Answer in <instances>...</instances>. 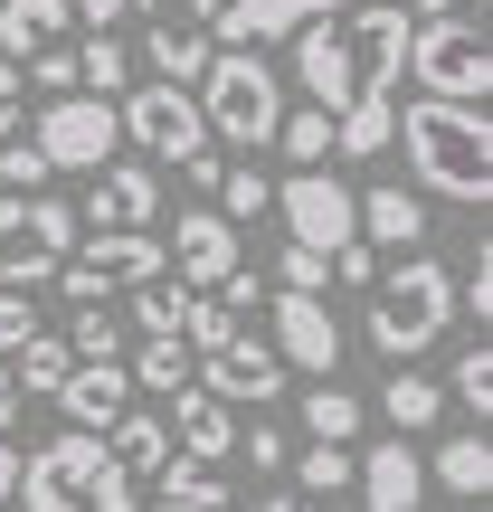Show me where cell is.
Wrapping results in <instances>:
<instances>
[{
	"mask_svg": "<svg viewBox=\"0 0 493 512\" xmlns=\"http://www.w3.org/2000/svg\"><path fill=\"white\" fill-rule=\"evenodd\" d=\"M19 86H48V105H57V95H76V48H38Z\"/></svg>",
	"mask_w": 493,
	"mask_h": 512,
	"instance_id": "cell-38",
	"label": "cell"
},
{
	"mask_svg": "<svg viewBox=\"0 0 493 512\" xmlns=\"http://www.w3.org/2000/svg\"><path fill=\"white\" fill-rule=\"evenodd\" d=\"M389 152H408V171H418L437 200L456 209H484L493 200V124L465 105H427V95H408V114L389 124Z\"/></svg>",
	"mask_w": 493,
	"mask_h": 512,
	"instance_id": "cell-2",
	"label": "cell"
},
{
	"mask_svg": "<svg viewBox=\"0 0 493 512\" xmlns=\"http://www.w3.org/2000/svg\"><path fill=\"white\" fill-rule=\"evenodd\" d=\"M162 512H228V484L209 475V465H162Z\"/></svg>",
	"mask_w": 493,
	"mask_h": 512,
	"instance_id": "cell-29",
	"label": "cell"
},
{
	"mask_svg": "<svg viewBox=\"0 0 493 512\" xmlns=\"http://www.w3.org/2000/svg\"><path fill=\"white\" fill-rule=\"evenodd\" d=\"M190 105H200V124H209V143H275V124H285V86H275V67L256 48H219L209 57V76L190 86Z\"/></svg>",
	"mask_w": 493,
	"mask_h": 512,
	"instance_id": "cell-4",
	"label": "cell"
},
{
	"mask_svg": "<svg viewBox=\"0 0 493 512\" xmlns=\"http://www.w3.org/2000/svg\"><path fill=\"white\" fill-rule=\"evenodd\" d=\"M105 456L124 465V484H143V475H162V465H171V437H162V418H124L105 437Z\"/></svg>",
	"mask_w": 493,
	"mask_h": 512,
	"instance_id": "cell-23",
	"label": "cell"
},
{
	"mask_svg": "<svg viewBox=\"0 0 493 512\" xmlns=\"http://www.w3.org/2000/svg\"><path fill=\"white\" fill-rule=\"evenodd\" d=\"M342 10H361V0H228L209 19V48H266V38H294V29L342 19Z\"/></svg>",
	"mask_w": 493,
	"mask_h": 512,
	"instance_id": "cell-13",
	"label": "cell"
},
{
	"mask_svg": "<svg viewBox=\"0 0 493 512\" xmlns=\"http://www.w3.org/2000/svg\"><path fill=\"white\" fill-rule=\"evenodd\" d=\"M19 238L48 256V266H67V247L86 238V228H76V209H67V200H48V190H38V200H29V219H19Z\"/></svg>",
	"mask_w": 493,
	"mask_h": 512,
	"instance_id": "cell-26",
	"label": "cell"
},
{
	"mask_svg": "<svg viewBox=\"0 0 493 512\" xmlns=\"http://www.w3.org/2000/svg\"><path fill=\"white\" fill-rule=\"evenodd\" d=\"M181 304H190V294L171 285V275L143 285V294H133V332H143V342H181Z\"/></svg>",
	"mask_w": 493,
	"mask_h": 512,
	"instance_id": "cell-31",
	"label": "cell"
},
{
	"mask_svg": "<svg viewBox=\"0 0 493 512\" xmlns=\"http://www.w3.org/2000/svg\"><path fill=\"white\" fill-rule=\"evenodd\" d=\"M294 465H304V494L313 503H332L351 484V446H313V456H294Z\"/></svg>",
	"mask_w": 493,
	"mask_h": 512,
	"instance_id": "cell-35",
	"label": "cell"
},
{
	"mask_svg": "<svg viewBox=\"0 0 493 512\" xmlns=\"http://www.w3.org/2000/svg\"><path fill=\"white\" fill-rule=\"evenodd\" d=\"M57 29H67V0H0V57H38L57 48Z\"/></svg>",
	"mask_w": 493,
	"mask_h": 512,
	"instance_id": "cell-22",
	"label": "cell"
},
{
	"mask_svg": "<svg viewBox=\"0 0 493 512\" xmlns=\"http://www.w3.org/2000/svg\"><path fill=\"white\" fill-rule=\"evenodd\" d=\"M437 408H446V389H437V380H389V389H380V418L399 427V446L418 437V427H437Z\"/></svg>",
	"mask_w": 493,
	"mask_h": 512,
	"instance_id": "cell-28",
	"label": "cell"
},
{
	"mask_svg": "<svg viewBox=\"0 0 493 512\" xmlns=\"http://www.w3.org/2000/svg\"><path fill=\"white\" fill-rule=\"evenodd\" d=\"M57 399H67V427H76V437H114V427L133 418V380H124V361H76Z\"/></svg>",
	"mask_w": 493,
	"mask_h": 512,
	"instance_id": "cell-16",
	"label": "cell"
},
{
	"mask_svg": "<svg viewBox=\"0 0 493 512\" xmlns=\"http://www.w3.org/2000/svg\"><path fill=\"white\" fill-rule=\"evenodd\" d=\"M67 342H48V332H38V342H19V370H10V389L19 399H57V389H67Z\"/></svg>",
	"mask_w": 493,
	"mask_h": 512,
	"instance_id": "cell-25",
	"label": "cell"
},
{
	"mask_svg": "<svg viewBox=\"0 0 493 512\" xmlns=\"http://www.w3.org/2000/svg\"><path fill=\"white\" fill-rule=\"evenodd\" d=\"M152 219H162V181H152L143 162H114L95 171V200L76 228H105V238H152Z\"/></svg>",
	"mask_w": 493,
	"mask_h": 512,
	"instance_id": "cell-14",
	"label": "cell"
},
{
	"mask_svg": "<svg viewBox=\"0 0 493 512\" xmlns=\"http://www.w3.org/2000/svg\"><path fill=\"white\" fill-rule=\"evenodd\" d=\"M256 512H294V494H266V503H256Z\"/></svg>",
	"mask_w": 493,
	"mask_h": 512,
	"instance_id": "cell-49",
	"label": "cell"
},
{
	"mask_svg": "<svg viewBox=\"0 0 493 512\" xmlns=\"http://www.w3.org/2000/svg\"><path fill=\"white\" fill-rule=\"evenodd\" d=\"M19 503L29 512H143L124 465L105 456V437H76V427L19 456Z\"/></svg>",
	"mask_w": 493,
	"mask_h": 512,
	"instance_id": "cell-3",
	"label": "cell"
},
{
	"mask_svg": "<svg viewBox=\"0 0 493 512\" xmlns=\"http://www.w3.org/2000/svg\"><path fill=\"white\" fill-rule=\"evenodd\" d=\"M171 456L181 465H219V456H238V418H228L219 399H200V389H181V399H171Z\"/></svg>",
	"mask_w": 493,
	"mask_h": 512,
	"instance_id": "cell-18",
	"label": "cell"
},
{
	"mask_svg": "<svg viewBox=\"0 0 493 512\" xmlns=\"http://www.w3.org/2000/svg\"><path fill=\"white\" fill-rule=\"evenodd\" d=\"M124 351V332H114V313L95 304V313H76V332H67V361H114Z\"/></svg>",
	"mask_w": 493,
	"mask_h": 512,
	"instance_id": "cell-34",
	"label": "cell"
},
{
	"mask_svg": "<svg viewBox=\"0 0 493 512\" xmlns=\"http://www.w3.org/2000/svg\"><path fill=\"white\" fill-rule=\"evenodd\" d=\"M10 494H19V446L0 437V512H10Z\"/></svg>",
	"mask_w": 493,
	"mask_h": 512,
	"instance_id": "cell-45",
	"label": "cell"
},
{
	"mask_svg": "<svg viewBox=\"0 0 493 512\" xmlns=\"http://www.w3.org/2000/svg\"><path fill=\"white\" fill-rule=\"evenodd\" d=\"M133 0H67V19H95V38H114V19H124Z\"/></svg>",
	"mask_w": 493,
	"mask_h": 512,
	"instance_id": "cell-43",
	"label": "cell"
},
{
	"mask_svg": "<svg viewBox=\"0 0 493 512\" xmlns=\"http://www.w3.org/2000/svg\"><path fill=\"white\" fill-rule=\"evenodd\" d=\"M418 465H427V484H446L456 503H484L493 494V446L484 437H446L437 456H418Z\"/></svg>",
	"mask_w": 493,
	"mask_h": 512,
	"instance_id": "cell-20",
	"label": "cell"
},
{
	"mask_svg": "<svg viewBox=\"0 0 493 512\" xmlns=\"http://www.w3.org/2000/svg\"><path fill=\"white\" fill-rule=\"evenodd\" d=\"M133 76V57H124V38H86L76 48V86H95V105H114V86Z\"/></svg>",
	"mask_w": 493,
	"mask_h": 512,
	"instance_id": "cell-30",
	"label": "cell"
},
{
	"mask_svg": "<svg viewBox=\"0 0 493 512\" xmlns=\"http://www.w3.org/2000/svg\"><path fill=\"white\" fill-rule=\"evenodd\" d=\"M19 219H29V200H10V190H0V238H19Z\"/></svg>",
	"mask_w": 493,
	"mask_h": 512,
	"instance_id": "cell-46",
	"label": "cell"
},
{
	"mask_svg": "<svg viewBox=\"0 0 493 512\" xmlns=\"http://www.w3.org/2000/svg\"><path fill=\"white\" fill-rule=\"evenodd\" d=\"M133 10H152V29H209L228 0H133Z\"/></svg>",
	"mask_w": 493,
	"mask_h": 512,
	"instance_id": "cell-39",
	"label": "cell"
},
{
	"mask_svg": "<svg viewBox=\"0 0 493 512\" xmlns=\"http://www.w3.org/2000/svg\"><path fill=\"white\" fill-rule=\"evenodd\" d=\"M162 275H171L162 238H105V228H86V256H67L48 285L67 294L76 313H95L105 294H143V285H162Z\"/></svg>",
	"mask_w": 493,
	"mask_h": 512,
	"instance_id": "cell-7",
	"label": "cell"
},
{
	"mask_svg": "<svg viewBox=\"0 0 493 512\" xmlns=\"http://www.w3.org/2000/svg\"><path fill=\"white\" fill-rule=\"evenodd\" d=\"M294 512H323V503H294Z\"/></svg>",
	"mask_w": 493,
	"mask_h": 512,
	"instance_id": "cell-50",
	"label": "cell"
},
{
	"mask_svg": "<svg viewBox=\"0 0 493 512\" xmlns=\"http://www.w3.org/2000/svg\"><path fill=\"white\" fill-rule=\"evenodd\" d=\"M143 57H152V86H200V76H209V57H219V48H209V29H152L143 38Z\"/></svg>",
	"mask_w": 493,
	"mask_h": 512,
	"instance_id": "cell-21",
	"label": "cell"
},
{
	"mask_svg": "<svg viewBox=\"0 0 493 512\" xmlns=\"http://www.w3.org/2000/svg\"><path fill=\"white\" fill-rule=\"evenodd\" d=\"M351 484H361V503H370V512H418L427 465L408 456L399 437H389V446H361V456H351Z\"/></svg>",
	"mask_w": 493,
	"mask_h": 512,
	"instance_id": "cell-17",
	"label": "cell"
},
{
	"mask_svg": "<svg viewBox=\"0 0 493 512\" xmlns=\"http://www.w3.org/2000/svg\"><path fill=\"white\" fill-rule=\"evenodd\" d=\"M266 313H275V332H266L275 370H304V380H332L342 370V323H332L323 294H275Z\"/></svg>",
	"mask_w": 493,
	"mask_h": 512,
	"instance_id": "cell-11",
	"label": "cell"
},
{
	"mask_svg": "<svg viewBox=\"0 0 493 512\" xmlns=\"http://www.w3.org/2000/svg\"><path fill=\"white\" fill-rule=\"evenodd\" d=\"M275 275H285V294H323V285H332V266H323V256H304V247L275 256Z\"/></svg>",
	"mask_w": 493,
	"mask_h": 512,
	"instance_id": "cell-40",
	"label": "cell"
},
{
	"mask_svg": "<svg viewBox=\"0 0 493 512\" xmlns=\"http://www.w3.org/2000/svg\"><path fill=\"white\" fill-rule=\"evenodd\" d=\"M238 456H256V475H275V465H294V437H285V427H266V418H256V437L238 446Z\"/></svg>",
	"mask_w": 493,
	"mask_h": 512,
	"instance_id": "cell-41",
	"label": "cell"
},
{
	"mask_svg": "<svg viewBox=\"0 0 493 512\" xmlns=\"http://www.w3.org/2000/svg\"><path fill=\"white\" fill-rule=\"evenodd\" d=\"M351 209H361V247H399V256L427 247V200L418 190H370V200H351Z\"/></svg>",
	"mask_w": 493,
	"mask_h": 512,
	"instance_id": "cell-19",
	"label": "cell"
},
{
	"mask_svg": "<svg viewBox=\"0 0 493 512\" xmlns=\"http://www.w3.org/2000/svg\"><path fill=\"white\" fill-rule=\"evenodd\" d=\"M275 143H285L294 152V162H304V171H323V152H332V124H323V114H285V124H275Z\"/></svg>",
	"mask_w": 493,
	"mask_h": 512,
	"instance_id": "cell-33",
	"label": "cell"
},
{
	"mask_svg": "<svg viewBox=\"0 0 493 512\" xmlns=\"http://www.w3.org/2000/svg\"><path fill=\"white\" fill-rule=\"evenodd\" d=\"M332 275H342V285H370L380 266H370V247H342V256H332Z\"/></svg>",
	"mask_w": 493,
	"mask_h": 512,
	"instance_id": "cell-44",
	"label": "cell"
},
{
	"mask_svg": "<svg viewBox=\"0 0 493 512\" xmlns=\"http://www.w3.org/2000/svg\"><path fill=\"white\" fill-rule=\"evenodd\" d=\"M162 256H181V294H219L228 275H238V228H228L219 209H181V238Z\"/></svg>",
	"mask_w": 493,
	"mask_h": 512,
	"instance_id": "cell-15",
	"label": "cell"
},
{
	"mask_svg": "<svg viewBox=\"0 0 493 512\" xmlns=\"http://www.w3.org/2000/svg\"><path fill=\"white\" fill-rule=\"evenodd\" d=\"M446 323H456V275L437 256H399V275L370 294V351L380 361H418Z\"/></svg>",
	"mask_w": 493,
	"mask_h": 512,
	"instance_id": "cell-5",
	"label": "cell"
},
{
	"mask_svg": "<svg viewBox=\"0 0 493 512\" xmlns=\"http://www.w3.org/2000/svg\"><path fill=\"white\" fill-rule=\"evenodd\" d=\"M190 389H200V399H219V408H266L275 389H285V370H275V351L256 342V332H228L219 351H200Z\"/></svg>",
	"mask_w": 493,
	"mask_h": 512,
	"instance_id": "cell-12",
	"label": "cell"
},
{
	"mask_svg": "<svg viewBox=\"0 0 493 512\" xmlns=\"http://www.w3.org/2000/svg\"><path fill=\"white\" fill-rule=\"evenodd\" d=\"M0 190H10V200H38V190H48V162H38L29 143H0Z\"/></svg>",
	"mask_w": 493,
	"mask_h": 512,
	"instance_id": "cell-36",
	"label": "cell"
},
{
	"mask_svg": "<svg viewBox=\"0 0 493 512\" xmlns=\"http://www.w3.org/2000/svg\"><path fill=\"white\" fill-rule=\"evenodd\" d=\"M399 10H427V19H456V0H399Z\"/></svg>",
	"mask_w": 493,
	"mask_h": 512,
	"instance_id": "cell-48",
	"label": "cell"
},
{
	"mask_svg": "<svg viewBox=\"0 0 493 512\" xmlns=\"http://www.w3.org/2000/svg\"><path fill=\"white\" fill-rule=\"evenodd\" d=\"M124 124V143H143V152H162V162H209V124H200V105H190L181 86H133V105L114 114Z\"/></svg>",
	"mask_w": 493,
	"mask_h": 512,
	"instance_id": "cell-10",
	"label": "cell"
},
{
	"mask_svg": "<svg viewBox=\"0 0 493 512\" xmlns=\"http://www.w3.org/2000/svg\"><path fill=\"white\" fill-rule=\"evenodd\" d=\"M190 370H200V361H190V342H143L124 380H133V389H162V399H181V389H190Z\"/></svg>",
	"mask_w": 493,
	"mask_h": 512,
	"instance_id": "cell-27",
	"label": "cell"
},
{
	"mask_svg": "<svg viewBox=\"0 0 493 512\" xmlns=\"http://www.w3.org/2000/svg\"><path fill=\"white\" fill-rule=\"evenodd\" d=\"M446 380H456V399H465V408H475V418H484V408H493V351L475 342V351H465L456 370H446Z\"/></svg>",
	"mask_w": 493,
	"mask_h": 512,
	"instance_id": "cell-37",
	"label": "cell"
},
{
	"mask_svg": "<svg viewBox=\"0 0 493 512\" xmlns=\"http://www.w3.org/2000/svg\"><path fill=\"white\" fill-rule=\"evenodd\" d=\"M19 114H29V86H19V67H10V57H0V143H10V133H19Z\"/></svg>",
	"mask_w": 493,
	"mask_h": 512,
	"instance_id": "cell-42",
	"label": "cell"
},
{
	"mask_svg": "<svg viewBox=\"0 0 493 512\" xmlns=\"http://www.w3.org/2000/svg\"><path fill=\"white\" fill-rule=\"evenodd\" d=\"M114 143H124V124H114V105H95V95H57L48 114H38L29 152L48 171H114Z\"/></svg>",
	"mask_w": 493,
	"mask_h": 512,
	"instance_id": "cell-9",
	"label": "cell"
},
{
	"mask_svg": "<svg viewBox=\"0 0 493 512\" xmlns=\"http://www.w3.org/2000/svg\"><path fill=\"white\" fill-rule=\"evenodd\" d=\"M399 76H418L427 105L484 114V95H493V38L475 29V19H427V29H408V67Z\"/></svg>",
	"mask_w": 493,
	"mask_h": 512,
	"instance_id": "cell-6",
	"label": "cell"
},
{
	"mask_svg": "<svg viewBox=\"0 0 493 512\" xmlns=\"http://www.w3.org/2000/svg\"><path fill=\"white\" fill-rule=\"evenodd\" d=\"M19 418V389H10V370H0V427H10Z\"/></svg>",
	"mask_w": 493,
	"mask_h": 512,
	"instance_id": "cell-47",
	"label": "cell"
},
{
	"mask_svg": "<svg viewBox=\"0 0 493 512\" xmlns=\"http://www.w3.org/2000/svg\"><path fill=\"white\" fill-rule=\"evenodd\" d=\"M209 209H219L228 228H238V219H266V209H275V181H266V171H219V200H209Z\"/></svg>",
	"mask_w": 493,
	"mask_h": 512,
	"instance_id": "cell-32",
	"label": "cell"
},
{
	"mask_svg": "<svg viewBox=\"0 0 493 512\" xmlns=\"http://www.w3.org/2000/svg\"><path fill=\"white\" fill-rule=\"evenodd\" d=\"M304 427H313V446H351V437H361V399H351L342 380H313Z\"/></svg>",
	"mask_w": 493,
	"mask_h": 512,
	"instance_id": "cell-24",
	"label": "cell"
},
{
	"mask_svg": "<svg viewBox=\"0 0 493 512\" xmlns=\"http://www.w3.org/2000/svg\"><path fill=\"white\" fill-rule=\"evenodd\" d=\"M399 67H408V10L399 0H361V10H342V19L294 29V86L313 95V114L332 124V152H351V162L389 152Z\"/></svg>",
	"mask_w": 493,
	"mask_h": 512,
	"instance_id": "cell-1",
	"label": "cell"
},
{
	"mask_svg": "<svg viewBox=\"0 0 493 512\" xmlns=\"http://www.w3.org/2000/svg\"><path fill=\"white\" fill-rule=\"evenodd\" d=\"M275 219H285V247H304V256H342V247H361V209H351V190L332 181V171H294L285 190H275Z\"/></svg>",
	"mask_w": 493,
	"mask_h": 512,
	"instance_id": "cell-8",
	"label": "cell"
}]
</instances>
